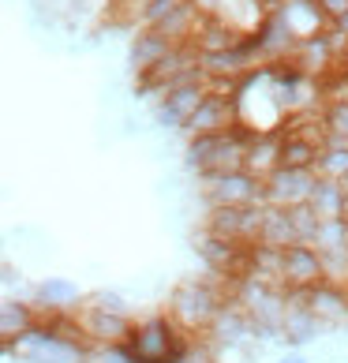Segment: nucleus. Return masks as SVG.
I'll use <instances>...</instances> for the list:
<instances>
[{"mask_svg": "<svg viewBox=\"0 0 348 363\" xmlns=\"http://www.w3.org/2000/svg\"><path fill=\"white\" fill-rule=\"evenodd\" d=\"M34 318L38 315L26 300H0V352L8 356V348L34 326Z\"/></svg>", "mask_w": 348, "mask_h": 363, "instance_id": "obj_21", "label": "nucleus"}, {"mask_svg": "<svg viewBox=\"0 0 348 363\" xmlns=\"http://www.w3.org/2000/svg\"><path fill=\"white\" fill-rule=\"evenodd\" d=\"M307 206L318 221H330V218H341L344 210V187L337 180H326V177H315V187L307 195Z\"/></svg>", "mask_w": 348, "mask_h": 363, "instance_id": "obj_23", "label": "nucleus"}, {"mask_svg": "<svg viewBox=\"0 0 348 363\" xmlns=\"http://www.w3.org/2000/svg\"><path fill=\"white\" fill-rule=\"evenodd\" d=\"M277 363H307V356L300 352V348H288V352H285V356H281Z\"/></svg>", "mask_w": 348, "mask_h": 363, "instance_id": "obj_29", "label": "nucleus"}, {"mask_svg": "<svg viewBox=\"0 0 348 363\" xmlns=\"http://www.w3.org/2000/svg\"><path fill=\"white\" fill-rule=\"evenodd\" d=\"M146 4H150V0H113V8H116V16L120 19H135L139 16V8H146Z\"/></svg>", "mask_w": 348, "mask_h": 363, "instance_id": "obj_28", "label": "nucleus"}, {"mask_svg": "<svg viewBox=\"0 0 348 363\" xmlns=\"http://www.w3.org/2000/svg\"><path fill=\"white\" fill-rule=\"evenodd\" d=\"M344 285H348V281H344Z\"/></svg>", "mask_w": 348, "mask_h": 363, "instance_id": "obj_32", "label": "nucleus"}, {"mask_svg": "<svg viewBox=\"0 0 348 363\" xmlns=\"http://www.w3.org/2000/svg\"><path fill=\"white\" fill-rule=\"evenodd\" d=\"M75 326L83 333V341L90 348H105V345H124L128 330H131V315H116V311H101L94 303H79L75 311Z\"/></svg>", "mask_w": 348, "mask_h": 363, "instance_id": "obj_7", "label": "nucleus"}, {"mask_svg": "<svg viewBox=\"0 0 348 363\" xmlns=\"http://www.w3.org/2000/svg\"><path fill=\"white\" fill-rule=\"evenodd\" d=\"M203 341L218 352V348H236V345H244V341H251V326H247V315L240 311V307L232 303V300H225L221 303V311L213 315V322L206 326V333H203Z\"/></svg>", "mask_w": 348, "mask_h": 363, "instance_id": "obj_17", "label": "nucleus"}, {"mask_svg": "<svg viewBox=\"0 0 348 363\" xmlns=\"http://www.w3.org/2000/svg\"><path fill=\"white\" fill-rule=\"evenodd\" d=\"M315 177H326V180H344L348 177V146L341 143H322V150L315 157Z\"/></svg>", "mask_w": 348, "mask_h": 363, "instance_id": "obj_25", "label": "nucleus"}, {"mask_svg": "<svg viewBox=\"0 0 348 363\" xmlns=\"http://www.w3.org/2000/svg\"><path fill=\"white\" fill-rule=\"evenodd\" d=\"M195 251H198V259H203L206 274L225 281V285H232V281L244 277V270H247V247L244 244H232V240H221V236L203 233Z\"/></svg>", "mask_w": 348, "mask_h": 363, "instance_id": "obj_8", "label": "nucleus"}, {"mask_svg": "<svg viewBox=\"0 0 348 363\" xmlns=\"http://www.w3.org/2000/svg\"><path fill=\"white\" fill-rule=\"evenodd\" d=\"M318 281H326L322 274V255L311 244H288L281 251V289L285 292H307Z\"/></svg>", "mask_w": 348, "mask_h": 363, "instance_id": "obj_10", "label": "nucleus"}, {"mask_svg": "<svg viewBox=\"0 0 348 363\" xmlns=\"http://www.w3.org/2000/svg\"><path fill=\"white\" fill-rule=\"evenodd\" d=\"M318 333H322V322L303 307L300 292H285V315H281L277 341H285L288 348H303V345L318 341Z\"/></svg>", "mask_w": 348, "mask_h": 363, "instance_id": "obj_15", "label": "nucleus"}, {"mask_svg": "<svg viewBox=\"0 0 348 363\" xmlns=\"http://www.w3.org/2000/svg\"><path fill=\"white\" fill-rule=\"evenodd\" d=\"M247 30H240V26L229 19V16H203L191 34V49L203 57V52H221V49H232L240 38Z\"/></svg>", "mask_w": 348, "mask_h": 363, "instance_id": "obj_18", "label": "nucleus"}, {"mask_svg": "<svg viewBox=\"0 0 348 363\" xmlns=\"http://www.w3.org/2000/svg\"><path fill=\"white\" fill-rule=\"evenodd\" d=\"M8 356L23 363H90V345L75 326V315H45L16 337Z\"/></svg>", "mask_w": 348, "mask_h": 363, "instance_id": "obj_1", "label": "nucleus"}, {"mask_svg": "<svg viewBox=\"0 0 348 363\" xmlns=\"http://www.w3.org/2000/svg\"><path fill=\"white\" fill-rule=\"evenodd\" d=\"M86 303L101 307V311L131 315V303H128V296H124V292H116V289H98V292H90V296H86Z\"/></svg>", "mask_w": 348, "mask_h": 363, "instance_id": "obj_26", "label": "nucleus"}, {"mask_svg": "<svg viewBox=\"0 0 348 363\" xmlns=\"http://www.w3.org/2000/svg\"><path fill=\"white\" fill-rule=\"evenodd\" d=\"M203 180V199L206 206H266L262 203V180L251 177L247 169H229V172H210Z\"/></svg>", "mask_w": 348, "mask_h": 363, "instance_id": "obj_5", "label": "nucleus"}, {"mask_svg": "<svg viewBox=\"0 0 348 363\" xmlns=\"http://www.w3.org/2000/svg\"><path fill=\"white\" fill-rule=\"evenodd\" d=\"M266 4H277V0H266Z\"/></svg>", "mask_w": 348, "mask_h": 363, "instance_id": "obj_31", "label": "nucleus"}, {"mask_svg": "<svg viewBox=\"0 0 348 363\" xmlns=\"http://www.w3.org/2000/svg\"><path fill=\"white\" fill-rule=\"evenodd\" d=\"M229 289H232V285H225V281L210 277V274L184 277V281H176V289L169 292L165 315L176 322L184 333H191V337H203L206 326L213 322V315L221 311V303L229 300Z\"/></svg>", "mask_w": 348, "mask_h": 363, "instance_id": "obj_3", "label": "nucleus"}, {"mask_svg": "<svg viewBox=\"0 0 348 363\" xmlns=\"http://www.w3.org/2000/svg\"><path fill=\"white\" fill-rule=\"evenodd\" d=\"M206 94H210L206 83H184V86L165 90L162 98H157V105H154L157 124H162V128H184L187 116L198 109V101H203Z\"/></svg>", "mask_w": 348, "mask_h": 363, "instance_id": "obj_14", "label": "nucleus"}, {"mask_svg": "<svg viewBox=\"0 0 348 363\" xmlns=\"http://www.w3.org/2000/svg\"><path fill=\"white\" fill-rule=\"evenodd\" d=\"M83 300H86V292L72 277H42L30 289V300L26 303L34 307L38 318H45V315H75Z\"/></svg>", "mask_w": 348, "mask_h": 363, "instance_id": "obj_11", "label": "nucleus"}, {"mask_svg": "<svg viewBox=\"0 0 348 363\" xmlns=\"http://www.w3.org/2000/svg\"><path fill=\"white\" fill-rule=\"evenodd\" d=\"M266 11H277V19L288 26V34L296 38V42H303V38H315L326 30V16L318 11L315 0H277V4H270Z\"/></svg>", "mask_w": 348, "mask_h": 363, "instance_id": "obj_16", "label": "nucleus"}, {"mask_svg": "<svg viewBox=\"0 0 348 363\" xmlns=\"http://www.w3.org/2000/svg\"><path fill=\"white\" fill-rule=\"evenodd\" d=\"M300 300L307 311L322 322V330L348 322V285H341V281H318L315 289L300 292Z\"/></svg>", "mask_w": 348, "mask_h": 363, "instance_id": "obj_13", "label": "nucleus"}, {"mask_svg": "<svg viewBox=\"0 0 348 363\" xmlns=\"http://www.w3.org/2000/svg\"><path fill=\"white\" fill-rule=\"evenodd\" d=\"M341 187H344V210H341V218H344V221H348V177H344V180H341Z\"/></svg>", "mask_w": 348, "mask_h": 363, "instance_id": "obj_30", "label": "nucleus"}, {"mask_svg": "<svg viewBox=\"0 0 348 363\" xmlns=\"http://www.w3.org/2000/svg\"><path fill=\"white\" fill-rule=\"evenodd\" d=\"M0 356H4V352H0Z\"/></svg>", "mask_w": 348, "mask_h": 363, "instance_id": "obj_33", "label": "nucleus"}, {"mask_svg": "<svg viewBox=\"0 0 348 363\" xmlns=\"http://www.w3.org/2000/svg\"><path fill=\"white\" fill-rule=\"evenodd\" d=\"M195 337L184 333L165 311L131 318V330L124 337L128 363H184Z\"/></svg>", "mask_w": 348, "mask_h": 363, "instance_id": "obj_2", "label": "nucleus"}, {"mask_svg": "<svg viewBox=\"0 0 348 363\" xmlns=\"http://www.w3.org/2000/svg\"><path fill=\"white\" fill-rule=\"evenodd\" d=\"M169 49L172 42L165 34H157V30H135V38H131V49H128V64H131V72L146 75V72H154L157 64H162L169 57Z\"/></svg>", "mask_w": 348, "mask_h": 363, "instance_id": "obj_19", "label": "nucleus"}, {"mask_svg": "<svg viewBox=\"0 0 348 363\" xmlns=\"http://www.w3.org/2000/svg\"><path fill=\"white\" fill-rule=\"evenodd\" d=\"M315 187V172L307 169H270L262 177V203L266 206H281V210H292V206H303L307 195Z\"/></svg>", "mask_w": 348, "mask_h": 363, "instance_id": "obj_9", "label": "nucleus"}, {"mask_svg": "<svg viewBox=\"0 0 348 363\" xmlns=\"http://www.w3.org/2000/svg\"><path fill=\"white\" fill-rule=\"evenodd\" d=\"M259 218H262V206H210L203 233L251 247L259 236Z\"/></svg>", "mask_w": 348, "mask_h": 363, "instance_id": "obj_6", "label": "nucleus"}, {"mask_svg": "<svg viewBox=\"0 0 348 363\" xmlns=\"http://www.w3.org/2000/svg\"><path fill=\"white\" fill-rule=\"evenodd\" d=\"M236 128V105L229 94H221V90H210L203 101H198V109L187 116V124L180 128L187 139L191 135H221V131H229Z\"/></svg>", "mask_w": 348, "mask_h": 363, "instance_id": "obj_12", "label": "nucleus"}, {"mask_svg": "<svg viewBox=\"0 0 348 363\" xmlns=\"http://www.w3.org/2000/svg\"><path fill=\"white\" fill-rule=\"evenodd\" d=\"M277 146H281V135L274 131V135H251L247 146H244V165L251 177H266L270 169H277Z\"/></svg>", "mask_w": 348, "mask_h": 363, "instance_id": "obj_22", "label": "nucleus"}, {"mask_svg": "<svg viewBox=\"0 0 348 363\" xmlns=\"http://www.w3.org/2000/svg\"><path fill=\"white\" fill-rule=\"evenodd\" d=\"M255 244L274 247V251H285L288 244H300V240H296V228H292V213L281 210V206H262Z\"/></svg>", "mask_w": 348, "mask_h": 363, "instance_id": "obj_20", "label": "nucleus"}, {"mask_svg": "<svg viewBox=\"0 0 348 363\" xmlns=\"http://www.w3.org/2000/svg\"><path fill=\"white\" fill-rule=\"evenodd\" d=\"M318 128H322V143L348 146V101H326L318 113Z\"/></svg>", "mask_w": 348, "mask_h": 363, "instance_id": "obj_24", "label": "nucleus"}, {"mask_svg": "<svg viewBox=\"0 0 348 363\" xmlns=\"http://www.w3.org/2000/svg\"><path fill=\"white\" fill-rule=\"evenodd\" d=\"M315 4L326 16V23H337L341 16H348V0H315Z\"/></svg>", "mask_w": 348, "mask_h": 363, "instance_id": "obj_27", "label": "nucleus"}, {"mask_svg": "<svg viewBox=\"0 0 348 363\" xmlns=\"http://www.w3.org/2000/svg\"><path fill=\"white\" fill-rule=\"evenodd\" d=\"M247 131L244 128H229L221 135H191L184 146V165L210 177V172H229L244 165V146H247Z\"/></svg>", "mask_w": 348, "mask_h": 363, "instance_id": "obj_4", "label": "nucleus"}]
</instances>
